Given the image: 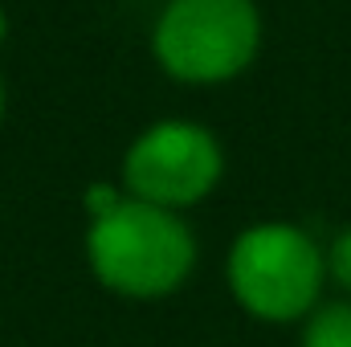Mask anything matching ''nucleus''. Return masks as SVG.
Returning a JSON list of instances; mask_svg holds the SVG:
<instances>
[{
	"label": "nucleus",
	"mask_w": 351,
	"mask_h": 347,
	"mask_svg": "<svg viewBox=\"0 0 351 347\" xmlns=\"http://www.w3.org/2000/svg\"><path fill=\"white\" fill-rule=\"evenodd\" d=\"M86 258L106 290L123 298H164L192 274L196 241L172 208L131 196L110 217L90 221Z\"/></svg>",
	"instance_id": "1"
},
{
	"label": "nucleus",
	"mask_w": 351,
	"mask_h": 347,
	"mask_svg": "<svg viewBox=\"0 0 351 347\" xmlns=\"http://www.w3.org/2000/svg\"><path fill=\"white\" fill-rule=\"evenodd\" d=\"M152 45L180 82H229L258 58L262 16L254 0H172L156 21Z\"/></svg>",
	"instance_id": "2"
},
{
	"label": "nucleus",
	"mask_w": 351,
	"mask_h": 347,
	"mask_svg": "<svg viewBox=\"0 0 351 347\" xmlns=\"http://www.w3.org/2000/svg\"><path fill=\"white\" fill-rule=\"evenodd\" d=\"M327 261L298 225H254L229 250V290L265 323H290L315 311Z\"/></svg>",
	"instance_id": "3"
},
{
	"label": "nucleus",
	"mask_w": 351,
	"mask_h": 347,
	"mask_svg": "<svg viewBox=\"0 0 351 347\" xmlns=\"http://www.w3.org/2000/svg\"><path fill=\"white\" fill-rule=\"evenodd\" d=\"M221 147L217 139L196 123H160L143 131L127 160L123 180L135 200H147L156 208H184L204 200L221 180Z\"/></svg>",
	"instance_id": "4"
},
{
	"label": "nucleus",
	"mask_w": 351,
	"mask_h": 347,
	"mask_svg": "<svg viewBox=\"0 0 351 347\" xmlns=\"http://www.w3.org/2000/svg\"><path fill=\"white\" fill-rule=\"evenodd\" d=\"M302 347H351V302L315 307L302 327Z\"/></svg>",
	"instance_id": "5"
},
{
	"label": "nucleus",
	"mask_w": 351,
	"mask_h": 347,
	"mask_svg": "<svg viewBox=\"0 0 351 347\" xmlns=\"http://www.w3.org/2000/svg\"><path fill=\"white\" fill-rule=\"evenodd\" d=\"M327 274L351 294V229H343V233L335 237V246H331V254H327Z\"/></svg>",
	"instance_id": "6"
},
{
	"label": "nucleus",
	"mask_w": 351,
	"mask_h": 347,
	"mask_svg": "<svg viewBox=\"0 0 351 347\" xmlns=\"http://www.w3.org/2000/svg\"><path fill=\"white\" fill-rule=\"evenodd\" d=\"M127 196L119 192V188H110V184H94L86 192V213H90V221H98V217H110L119 204H123Z\"/></svg>",
	"instance_id": "7"
},
{
	"label": "nucleus",
	"mask_w": 351,
	"mask_h": 347,
	"mask_svg": "<svg viewBox=\"0 0 351 347\" xmlns=\"http://www.w3.org/2000/svg\"><path fill=\"white\" fill-rule=\"evenodd\" d=\"M0 41H4V8H0Z\"/></svg>",
	"instance_id": "8"
},
{
	"label": "nucleus",
	"mask_w": 351,
	"mask_h": 347,
	"mask_svg": "<svg viewBox=\"0 0 351 347\" xmlns=\"http://www.w3.org/2000/svg\"><path fill=\"white\" fill-rule=\"evenodd\" d=\"M0 115H4V86H0Z\"/></svg>",
	"instance_id": "9"
}]
</instances>
